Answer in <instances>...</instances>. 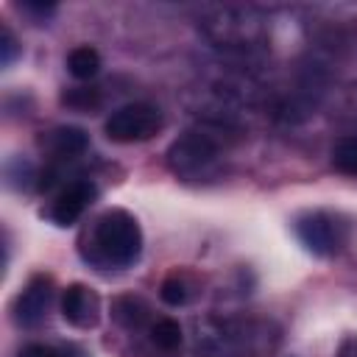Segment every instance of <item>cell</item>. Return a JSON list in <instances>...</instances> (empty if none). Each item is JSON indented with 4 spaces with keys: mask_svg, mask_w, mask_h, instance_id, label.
I'll list each match as a JSON object with an SVG mask.
<instances>
[{
    "mask_svg": "<svg viewBox=\"0 0 357 357\" xmlns=\"http://www.w3.org/2000/svg\"><path fill=\"white\" fill-rule=\"evenodd\" d=\"M195 343L201 357H268L279 346V329L257 318H209Z\"/></svg>",
    "mask_w": 357,
    "mask_h": 357,
    "instance_id": "6da1fadb",
    "label": "cell"
},
{
    "mask_svg": "<svg viewBox=\"0 0 357 357\" xmlns=\"http://www.w3.org/2000/svg\"><path fill=\"white\" fill-rule=\"evenodd\" d=\"M17 357H61L53 346H45V343H28L17 351Z\"/></svg>",
    "mask_w": 357,
    "mask_h": 357,
    "instance_id": "d6986e66",
    "label": "cell"
},
{
    "mask_svg": "<svg viewBox=\"0 0 357 357\" xmlns=\"http://www.w3.org/2000/svg\"><path fill=\"white\" fill-rule=\"evenodd\" d=\"M53 301V279L45 273H36L14 298V321L25 329L45 321Z\"/></svg>",
    "mask_w": 357,
    "mask_h": 357,
    "instance_id": "ba28073f",
    "label": "cell"
},
{
    "mask_svg": "<svg viewBox=\"0 0 357 357\" xmlns=\"http://www.w3.org/2000/svg\"><path fill=\"white\" fill-rule=\"evenodd\" d=\"M112 318H114V324H120L128 332L153 324L151 321V307L139 296H134V293H123V296H117L112 301Z\"/></svg>",
    "mask_w": 357,
    "mask_h": 357,
    "instance_id": "8fae6325",
    "label": "cell"
},
{
    "mask_svg": "<svg viewBox=\"0 0 357 357\" xmlns=\"http://www.w3.org/2000/svg\"><path fill=\"white\" fill-rule=\"evenodd\" d=\"M61 315L67 324L78 329H92L100 321V298L92 287L73 282L61 293Z\"/></svg>",
    "mask_w": 357,
    "mask_h": 357,
    "instance_id": "9c48e42d",
    "label": "cell"
},
{
    "mask_svg": "<svg viewBox=\"0 0 357 357\" xmlns=\"http://www.w3.org/2000/svg\"><path fill=\"white\" fill-rule=\"evenodd\" d=\"M20 8H22V11H31V14H50L56 6H53V3H47V6H42V3H22Z\"/></svg>",
    "mask_w": 357,
    "mask_h": 357,
    "instance_id": "ffe728a7",
    "label": "cell"
},
{
    "mask_svg": "<svg viewBox=\"0 0 357 357\" xmlns=\"http://www.w3.org/2000/svg\"><path fill=\"white\" fill-rule=\"evenodd\" d=\"M148 335H151V343L162 351H176L181 346V326L173 318H156L148 326Z\"/></svg>",
    "mask_w": 357,
    "mask_h": 357,
    "instance_id": "5bb4252c",
    "label": "cell"
},
{
    "mask_svg": "<svg viewBox=\"0 0 357 357\" xmlns=\"http://www.w3.org/2000/svg\"><path fill=\"white\" fill-rule=\"evenodd\" d=\"M42 148L56 159H75L89 148V134L78 126H56L42 137Z\"/></svg>",
    "mask_w": 357,
    "mask_h": 357,
    "instance_id": "30bf717a",
    "label": "cell"
},
{
    "mask_svg": "<svg viewBox=\"0 0 357 357\" xmlns=\"http://www.w3.org/2000/svg\"><path fill=\"white\" fill-rule=\"evenodd\" d=\"M142 254V231L131 212H103L81 240V257L95 268H131Z\"/></svg>",
    "mask_w": 357,
    "mask_h": 357,
    "instance_id": "7a4b0ae2",
    "label": "cell"
},
{
    "mask_svg": "<svg viewBox=\"0 0 357 357\" xmlns=\"http://www.w3.org/2000/svg\"><path fill=\"white\" fill-rule=\"evenodd\" d=\"M296 237L312 257H332L346 240V226L332 212L315 209L296 218Z\"/></svg>",
    "mask_w": 357,
    "mask_h": 357,
    "instance_id": "8992f818",
    "label": "cell"
},
{
    "mask_svg": "<svg viewBox=\"0 0 357 357\" xmlns=\"http://www.w3.org/2000/svg\"><path fill=\"white\" fill-rule=\"evenodd\" d=\"M61 103H67L75 112H92L100 106V92L92 86H73L61 95Z\"/></svg>",
    "mask_w": 357,
    "mask_h": 357,
    "instance_id": "e0dca14e",
    "label": "cell"
},
{
    "mask_svg": "<svg viewBox=\"0 0 357 357\" xmlns=\"http://www.w3.org/2000/svg\"><path fill=\"white\" fill-rule=\"evenodd\" d=\"M165 126V117L159 112V106L153 103H126L120 109H114L106 123H103V131L112 142H120V145H131V142H145L151 137H156Z\"/></svg>",
    "mask_w": 357,
    "mask_h": 357,
    "instance_id": "5b68a950",
    "label": "cell"
},
{
    "mask_svg": "<svg viewBox=\"0 0 357 357\" xmlns=\"http://www.w3.org/2000/svg\"><path fill=\"white\" fill-rule=\"evenodd\" d=\"M159 296H162V301L170 304V307H184V304L195 296V282H192L187 273L176 271V273H170V276L162 282Z\"/></svg>",
    "mask_w": 357,
    "mask_h": 357,
    "instance_id": "4fadbf2b",
    "label": "cell"
},
{
    "mask_svg": "<svg viewBox=\"0 0 357 357\" xmlns=\"http://www.w3.org/2000/svg\"><path fill=\"white\" fill-rule=\"evenodd\" d=\"M17 53H20V45H17L11 28L3 25V28H0V64H3V67H11V61L17 59Z\"/></svg>",
    "mask_w": 357,
    "mask_h": 357,
    "instance_id": "ac0fdd59",
    "label": "cell"
},
{
    "mask_svg": "<svg viewBox=\"0 0 357 357\" xmlns=\"http://www.w3.org/2000/svg\"><path fill=\"white\" fill-rule=\"evenodd\" d=\"M95 198H98V187H95L89 178H75V181L64 184V187L59 190V195L50 201L47 218H50L56 226L67 229V226H73V223L92 206Z\"/></svg>",
    "mask_w": 357,
    "mask_h": 357,
    "instance_id": "52a82bcc",
    "label": "cell"
},
{
    "mask_svg": "<svg viewBox=\"0 0 357 357\" xmlns=\"http://www.w3.org/2000/svg\"><path fill=\"white\" fill-rule=\"evenodd\" d=\"M67 70H70L73 78L89 81V78H95L98 70H100V53H98L95 47H89V45L73 47L70 56H67Z\"/></svg>",
    "mask_w": 357,
    "mask_h": 357,
    "instance_id": "7c38bea8",
    "label": "cell"
},
{
    "mask_svg": "<svg viewBox=\"0 0 357 357\" xmlns=\"http://www.w3.org/2000/svg\"><path fill=\"white\" fill-rule=\"evenodd\" d=\"M6 181H8L11 187H17V190H28V187L36 181V170H33V165H31L28 159H22V156L8 159V162H6Z\"/></svg>",
    "mask_w": 357,
    "mask_h": 357,
    "instance_id": "2e32d148",
    "label": "cell"
},
{
    "mask_svg": "<svg viewBox=\"0 0 357 357\" xmlns=\"http://www.w3.org/2000/svg\"><path fill=\"white\" fill-rule=\"evenodd\" d=\"M204 33L223 50L251 53L262 45L265 28L262 20L248 8H223L204 22Z\"/></svg>",
    "mask_w": 357,
    "mask_h": 357,
    "instance_id": "277c9868",
    "label": "cell"
},
{
    "mask_svg": "<svg viewBox=\"0 0 357 357\" xmlns=\"http://www.w3.org/2000/svg\"><path fill=\"white\" fill-rule=\"evenodd\" d=\"M226 156L223 126H198L184 131L167 148V167L184 181H204L220 173Z\"/></svg>",
    "mask_w": 357,
    "mask_h": 357,
    "instance_id": "3957f363",
    "label": "cell"
},
{
    "mask_svg": "<svg viewBox=\"0 0 357 357\" xmlns=\"http://www.w3.org/2000/svg\"><path fill=\"white\" fill-rule=\"evenodd\" d=\"M332 165L335 170L346 176H357V137H343L332 148Z\"/></svg>",
    "mask_w": 357,
    "mask_h": 357,
    "instance_id": "9a60e30c",
    "label": "cell"
}]
</instances>
